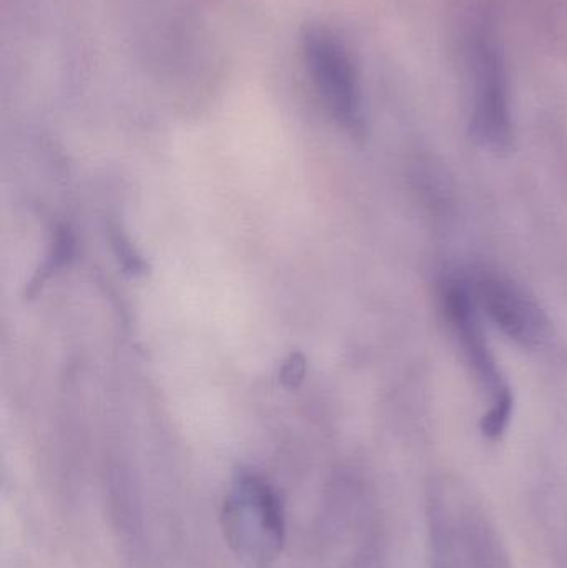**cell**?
<instances>
[{"label":"cell","mask_w":567,"mask_h":568,"mask_svg":"<svg viewBox=\"0 0 567 568\" xmlns=\"http://www.w3.org/2000/svg\"><path fill=\"white\" fill-rule=\"evenodd\" d=\"M303 55L333 119L350 132H362V89L355 63L345 45L328 30L312 27L303 36Z\"/></svg>","instance_id":"cell-4"},{"label":"cell","mask_w":567,"mask_h":568,"mask_svg":"<svg viewBox=\"0 0 567 568\" xmlns=\"http://www.w3.org/2000/svg\"><path fill=\"white\" fill-rule=\"evenodd\" d=\"M473 136L492 152H508L515 139L505 55L488 29L476 27L466 47Z\"/></svg>","instance_id":"cell-3"},{"label":"cell","mask_w":567,"mask_h":568,"mask_svg":"<svg viewBox=\"0 0 567 568\" xmlns=\"http://www.w3.org/2000/svg\"><path fill=\"white\" fill-rule=\"evenodd\" d=\"M466 280L479 313L509 339L525 347H541L548 341V314L522 284L486 270L466 275Z\"/></svg>","instance_id":"cell-5"},{"label":"cell","mask_w":567,"mask_h":568,"mask_svg":"<svg viewBox=\"0 0 567 568\" xmlns=\"http://www.w3.org/2000/svg\"><path fill=\"white\" fill-rule=\"evenodd\" d=\"M446 323L475 374L489 409L483 417V433L489 439H498L512 417L513 396L508 384L503 379L495 354L483 329V314L476 306L466 275H448L439 290Z\"/></svg>","instance_id":"cell-1"},{"label":"cell","mask_w":567,"mask_h":568,"mask_svg":"<svg viewBox=\"0 0 567 568\" xmlns=\"http://www.w3.org/2000/svg\"><path fill=\"white\" fill-rule=\"evenodd\" d=\"M226 542L252 568H270L285 542V514L273 487L253 473H240L223 500Z\"/></svg>","instance_id":"cell-2"}]
</instances>
